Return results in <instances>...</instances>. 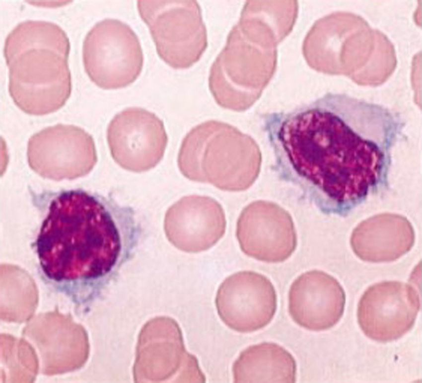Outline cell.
<instances>
[{
    "label": "cell",
    "instance_id": "obj_1",
    "mask_svg": "<svg viewBox=\"0 0 422 383\" xmlns=\"http://www.w3.org/2000/svg\"><path fill=\"white\" fill-rule=\"evenodd\" d=\"M403 127L384 107L332 93L266 120L277 173L339 204L359 200L386 178Z\"/></svg>",
    "mask_w": 422,
    "mask_h": 383
},
{
    "label": "cell",
    "instance_id": "obj_2",
    "mask_svg": "<svg viewBox=\"0 0 422 383\" xmlns=\"http://www.w3.org/2000/svg\"><path fill=\"white\" fill-rule=\"evenodd\" d=\"M34 200L44 214L34 248L49 280H100L133 257L141 229L132 208L82 189L45 192Z\"/></svg>",
    "mask_w": 422,
    "mask_h": 383
},
{
    "label": "cell",
    "instance_id": "obj_3",
    "mask_svg": "<svg viewBox=\"0 0 422 383\" xmlns=\"http://www.w3.org/2000/svg\"><path fill=\"white\" fill-rule=\"evenodd\" d=\"M69 38L52 22L27 20L7 36L4 55L9 69L8 90L23 112L43 115L54 112L69 98Z\"/></svg>",
    "mask_w": 422,
    "mask_h": 383
},
{
    "label": "cell",
    "instance_id": "obj_4",
    "mask_svg": "<svg viewBox=\"0 0 422 383\" xmlns=\"http://www.w3.org/2000/svg\"><path fill=\"white\" fill-rule=\"evenodd\" d=\"M82 56L91 80L105 89L132 83L140 76L143 63L138 36L128 25L114 19L98 22L88 32Z\"/></svg>",
    "mask_w": 422,
    "mask_h": 383
},
{
    "label": "cell",
    "instance_id": "obj_5",
    "mask_svg": "<svg viewBox=\"0 0 422 383\" xmlns=\"http://www.w3.org/2000/svg\"><path fill=\"white\" fill-rule=\"evenodd\" d=\"M159 56L175 69L190 67L206 44L198 6L193 0H138Z\"/></svg>",
    "mask_w": 422,
    "mask_h": 383
},
{
    "label": "cell",
    "instance_id": "obj_6",
    "mask_svg": "<svg viewBox=\"0 0 422 383\" xmlns=\"http://www.w3.org/2000/svg\"><path fill=\"white\" fill-rule=\"evenodd\" d=\"M27 158L33 171L55 180L83 176L97 159L92 137L79 127L63 124L46 128L32 136Z\"/></svg>",
    "mask_w": 422,
    "mask_h": 383
},
{
    "label": "cell",
    "instance_id": "obj_7",
    "mask_svg": "<svg viewBox=\"0 0 422 383\" xmlns=\"http://www.w3.org/2000/svg\"><path fill=\"white\" fill-rule=\"evenodd\" d=\"M421 308L417 290L399 281H386L368 288L357 307V320L364 334L381 342L393 341L413 327Z\"/></svg>",
    "mask_w": 422,
    "mask_h": 383
},
{
    "label": "cell",
    "instance_id": "obj_8",
    "mask_svg": "<svg viewBox=\"0 0 422 383\" xmlns=\"http://www.w3.org/2000/svg\"><path fill=\"white\" fill-rule=\"evenodd\" d=\"M167 136L162 121L139 107L117 114L107 129V141L115 162L129 171L141 172L154 167L163 156Z\"/></svg>",
    "mask_w": 422,
    "mask_h": 383
},
{
    "label": "cell",
    "instance_id": "obj_9",
    "mask_svg": "<svg viewBox=\"0 0 422 383\" xmlns=\"http://www.w3.org/2000/svg\"><path fill=\"white\" fill-rule=\"evenodd\" d=\"M218 315L229 328L248 333L267 325L277 309V295L271 282L260 273L243 271L226 278L215 300Z\"/></svg>",
    "mask_w": 422,
    "mask_h": 383
},
{
    "label": "cell",
    "instance_id": "obj_10",
    "mask_svg": "<svg viewBox=\"0 0 422 383\" xmlns=\"http://www.w3.org/2000/svg\"><path fill=\"white\" fill-rule=\"evenodd\" d=\"M236 235L244 253L266 262L286 259L296 245L291 216L279 205L264 201L253 202L243 209Z\"/></svg>",
    "mask_w": 422,
    "mask_h": 383
},
{
    "label": "cell",
    "instance_id": "obj_11",
    "mask_svg": "<svg viewBox=\"0 0 422 383\" xmlns=\"http://www.w3.org/2000/svg\"><path fill=\"white\" fill-rule=\"evenodd\" d=\"M226 226L221 205L207 196H185L167 210L164 228L169 241L187 253H199L214 246Z\"/></svg>",
    "mask_w": 422,
    "mask_h": 383
},
{
    "label": "cell",
    "instance_id": "obj_12",
    "mask_svg": "<svg viewBox=\"0 0 422 383\" xmlns=\"http://www.w3.org/2000/svg\"><path fill=\"white\" fill-rule=\"evenodd\" d=\"M345 303V293L339 282L320 271L301 274L289 291L290 315L298 325L310 330L334 326L343 316Z\"/></svg>",
    "mask_w": 422,
    "mask_h": 383
},
{
    "label": "cell",
    "instance_id": "obj_13",
    "mask_svg": "<svg viewBox=\"0 0 422 383\" xmlns=\"http://www.w3.org/2000/svg\"><path fill=\"white\" fill-rule=\"evenodd\" d=\"M414 241V232L404 217L392 214L372 217L354 230L351 244L360 258L370 262L395 260L407 252Z\"/></svg>",
    "mask_w": 422,
    "mask_h": 383
},
{
    "label": "cell",
    "instance_id": "obj_14",
    "mask_svg": "<svg viewBox=\"0 0 422 383\" xmlns=\"http://www.w3.org/2000/svg\"><path fill=\"white\" fill-rule=\"evenodd\" d=\"M149 359L151 378L156 382L171 379L197 382L203 373L198 361L184 348L182 334L176 322L159 317L150 324Z\"/></svg>",
    "mask_w": 422,
    "mask_h": 383
},
{
    "label": "cell",
    "instance_id": "obj_15",
    "mask_svg": "<svg viewBox=\"0 0 422 383\" xmlns=\"http://www.w3.org/2000/svg\"><path fill=\"white\" fill-rule=\"evenodd\" d=\"M295 361L284 348L263 342L247 348L232 367L235 383H294Z\"/></svg>",
    "mask_w": 422,
    "mask_h": 383
}]
</instances>
